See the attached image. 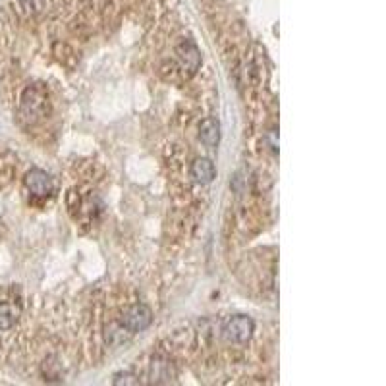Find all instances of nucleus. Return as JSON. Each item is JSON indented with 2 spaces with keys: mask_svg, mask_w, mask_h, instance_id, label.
<instances>
[{
  "mask_svg": "<svg viewBox=\"0 0 386 386\" xmlns=\"http://www.w3.org/2000/svg\"><path fill=\"white\" fill-rule=\"evenodd\" d=\"M21 116L27 122H39L49 112V97L41 87H27L21 95Z\"/></svg>",
  "mask_w": 386,
  "mask_h": 386,
  "instance_id": "nucleus-1",
  "label": "nucleus"
},
{
  "mask_svg": "<svg viewBox=\"0 0 386 386\" xmlns=\"http://www.w3.org/2000/svg\"><path fill=\"white\" fill-rule=\"evenodd\" d=\"M130 334H132V332H130V330H128L122 323H118V325L111 326V328L106 330V340L112 342V344H118V342L126 340V338H128Z\"/></svg>",
  "mask_w": 386,
  "mask_h": 386,
  "instance_id": "nucleus-10",
  "label": "nucleus"
},
{
  "mask_svg": "<svg viewBox=\"0 0 386 386\" xmlns=\"http://www.w3.org/2000/svg\"><path fill=\"white\" fill-rule=\"evenodd\" d=\"M149 376H151L152 383H157V385H168L176 378V369H174V365L168 359L157 357V359H152L151 367H149Z\"/></svg>",
  "mask_w": 386,
  "mask_h": 386,
  "instance_id": "nucleus-6",
  "label": "nucleus"
},
{
  "mask_svg": "<svg viewBox=\"0 0 386 386\" xmlns=\"http://www.w3.org/2000/svg\"><path fill=\"white\" fill-rule=\"evenodd\" d=\"M176 54H178V60L182 62V66L190 73H195L197 68L201 66V52L197 49V45L192 39H183L178 47H176Z\"/></svg>",
  "mask_w": 386,
  "mask_h": 386,
  "instance_id": "nucleus-5",
  "label": "nucleus"
},
{
  "mask_svg": "<svg viewBox=\"0 0 386 386\" xmlns=\"http://www.w3.org/2000/svg\"><path fill=\"white\" fill-rule=\"evenodd\" d=\"M199 139L205 147L214 149L220 143V124L214 118H205L203 122L199 124Z\"/></svg>",
  "mask_w": 386,
  "mask_h": 386,
  "instance_id": "nucleus-7",
  "label": "nucleus"
},
{
  "mask_svg": "<svg viewBox=\"0 0 386 386\" xmlns=\"http://www.w3.org/2000/svg\"><path fill=\"white\" fill-rule=\"evenodd\" d=\"M255 330V323L247 315H236L232 317L226 325H224V336L226 340L236 342V344H244L247 342Z\"/></svg>",
  "mask_w": 386,
  "mask_h": 386,
  "instance_id": "nucleus-3",
  "label": "nucleus"
},
{
  "mask_svg": "<svg viewBox=\"0 0 386 386\" xmlns=\"http://www.w3.org/2000/svg\"><path fill=\"white\" fill-rule=\"evenodd\" d=\"M130 332H141L147 326L152 323V311L151 307H147L145 304H135L132 307H128L124 311L122 321H120Z\"/></svg>",
  "mask_w": 386,
  "mask_h": 386,
  "instance_id": "nucleus-2",
  "label": "nucleus"
},
{
  "mask_svg": "<svg viewBox=\"0 0 386 386\" xmlns=\"http://www.w3.org/2000/svg\"><path fill=\"white\" fill-rule=\"evenodd\" d=\"M23 183L35 197H49L54 190L52 178L41 168H31L23 178Z\"/></svg>",
  "mask_w": 386,
  "mask_h": 386,
  "instance_id": "nucleus-4",
  "label": "nucleus"
},
{
  "mask_svg": "<svg viewBox=\"0 0 386 386\" xmlns=\"http://www.w3.org/2000/svg\"><path fill=\"white\" fill-rule=\"evenodd\" d=\"M216 176V168L211 159H197L192 164V178L197 183H211Z\"/></svg>",
  "mask_w": 386,
  "mask_h": 386,
  "instance_id": "nucleus-8",
  "label": "nucleus"
},
{
  "mask_svg": "<svg viewBox=\"0 0 386 386\" xmlns=\"http://www.w3.org/2000/svg\"><path fill=\"white\" fill-rule=\"evenodd\" d=\"M135 376L132 373H118L114 376V385H137V381H133Z\"/></svg>",
  "mask_w": 386,
  "mask_h": 386,
  "instance_id": "nucleus-11",
  "label": "nucleus"
},
{
  "mask_svg": "<svg viewBox=\"0 0 386 386\" xmlns=\"http://www.w3.org/2000/svg\"><path fill=\"white\" fill-rule=\"evenodd\" d=\"M21 315L20 304L16 302H0V330H8L18 323Z\"/></svg>",
  "mask_w": 386,
  "mask_h": 386,
  "instance_id": "nucleus-9",
  "label": "nucleus"
}]
</instances>
